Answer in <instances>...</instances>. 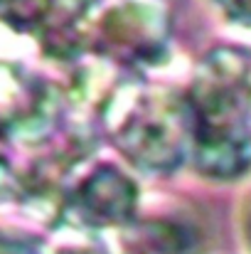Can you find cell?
I'll list each match as a JSON object with an SVG mask.
<instances>
[{
	"label": "cell",
	"mask_w": 251,
	"mask_h": 254,
	"mask_svg": "<svg viewBox=\"0 0 251 254\" xmlns=\"http://www.w3.org/2000/svg\"><path fill=\"white\" fill-rule=\"evenodd\" d=\"M249 245H251V220H249Z\"/></svg>",
	"instance_id": "10"
},
{
	"label": "cell",
	"mask_w": 251,
	"mask_h": 254,
	"mask_svg": "<svg viewBox=\"0 0 251 254\" xmlns=\"http://www.w3.org/2000/svg\"><path fill=\"white\" fill-rule=\"evenodd\" d=\"M217 5L224 10V15L229 20H234L237 25L251 27V0H217Z\"/></svg>",
	"instance_id": "9"
},
{
	"label": "cell",
	"mask_w": 251,
	"mask_h": 254,
	"mask_svg": "<svg viewBox=\"0 0 251 254\" xmlns=\"http://www.w3.org/2000/svg\"><path fill=\"white\" fill-rule=\"evenodd\" d=\"M138 212L136 180L113 163L72 170L62 183L54 220L77 232H108L126 227Z\"/></svg>",
	"instance_id": "4"
},
{
	"label": "cell",
	"mask_w": 251,
	"mask_h": 254,
	"mask_svg": "<svg viewBox=\"0 0 251 254\" xmlns=\"http://www.w3.org/2000/svg\"><path fill=\"white\" fill-rule=\"evenodd\" d=\"M20 200V173L10 166L5 156H0V202Z\"/></svg>",
	"instance_id": "8"
},
{
	"label": "cell",
	"mask_w": 251,
	"mask_h": 254,
	"mask_svg": "<svg viewBox=\"0 0 251 254\" xmlns=\"http://www.w3.org/2000/svg\"><path fill=\"white\" fill-rule=\"evenodd\" d=\"M170 50V20L158 0H91L84 55L128 74L158 67Z\"/></svg>",
	"instance_id": "3"
},
{
	"label": "cell",
	"mask_w": 251,
	"mask_h": 254,
	"mask_svg": "<svg viewBox=\"0 0 251 254\" xmlns=\"http://www.w3.org/2000/svg\"><path fill=\"white\" fill-rule=\"evenodd\" d=\"M42 254H108L101 245H96L86 232L72 230L69 237L52 245V250H42Z\"/></svg>",
	"instance_id": "7"
},
{
	"label": "cell",
	"mask_w": 251,
	"mask_h": 254,
	"mask_svg": "<svg viewBox=\"0 0 251 254\" xmlns=\"http://www.w3.org/2000/svg\"><path fill=\"white\" fill-rule=\"evenodd\" d=\"M190 111V161L212 180H237L251 170V86L247 47H217L195 69L185 91Z\"/></svg>",
	"instance_id": "1"
},
{
	"label": "cell",
	"mask_w": 251,
	"mask_h": 254,
	"mask_svg": "<svg viewBox=\"0 0 251 254\" xmlns=\"http://www.w3.org/2000/svg\"><path fill=\"white\" fill-rule=\"evenodd\" d=\"M91 0H0V22L30 37L54 62L84 55V17Z\"/></svg>",
	"instance_id": "5"
},
{
	"label": "cell",
	"mask_w": 251,
	"mask_h": 254,
	"mask_svg": "<svg viewBox=\"0 0 251 254\" xmlns=\"http://www.w3.org/2000/svg\"><path fill=\"white\" fill-rule=\"evenodd\" d=\"M121 254H200V237L175 220H131L118 230Z\"/></svg>",
	"instance_id": "6"
},
{
	"label": "cell",
	"mask_w": 251,
	"mask_h": 254,
	"mask_svg": "<svg viewBox=\"0 0 251 254\" xmlns=\"http://www.w3.org/2000/svg\"><path fill=\"white\" fill-rule=\"evenodd\" d=\"M111 146L146 175L175 173L190 161V111L185 94L141 74L118 77L96 116Z\"/></svg>",
	"instance_id": "2"
}]
</instances>
